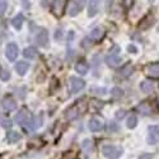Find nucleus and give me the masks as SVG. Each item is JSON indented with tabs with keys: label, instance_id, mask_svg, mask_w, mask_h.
<instances>
[{
	"label": "nucleus",
	"instance_id": "obj_18",
	"mask_svg": "<svg viewBox=\"0 0 159 159\" xmlns=\"http://www.w3.org/2000/svg\"><path fill=\"white\" fill-rule=\"evenodd\" d=\"M22 139V135L19 134V132H17V131H9L8 134H7V140H8V143H17L18 140H20Z\"/></svg>",
	"mask_w": 159,
	"mask_h": 159
},
{
	"label": "nucleus",
	"instance_id": "obj_28",
	"mask_svg": "<svg viewBox=\"0 0 159 159\" xmlns=\"http://www.w3.org/2000/svg\"><path fill=\"white\" fill-rule=\"evenodd\" d=\"M9 78H10V71H9V70H5V69L0 70V79H2V80L7 82Z\"/></svg>",
	"mask_w": 159,
	"mask_h": 159
},
{
	"label": "nucleus",
	"instance_id": "obj_14",
	"mask_svg": "<svg viewBox=\"0 0 159 159\" xmlns=\"http://www.w3.org/2000/svg\"><path fill=\"white\" fill-rule=\"evenodd\" d=\"M28 68H30V65H28V62H25V61H18L16 64V70L20 76H23L25 73L28 71Z\"/></svg>",
	"mask_w": 159,
	"mask_h": 159
},
{
	"label": "nucleus",
	"instance_id": "obj_3",
	"mask_svg": "<svg viewBox=\"0 0 159 159\" xmlns=\"http://www.w3.org/2000/svg\"><path fill=\"white\" fill-rule=\"evenodd\" d=\"M120 51H121V48L118 47V46H113L110 50L107 57H106V61H107V65L108 66H111V68H115V66L120 65V62H121Z\"/></svg>",
	"mask_w": 159,
	"mask_h": 159
},
{
	"label": "nucleus",
	"instance_id": "obj_26",
	"mask_svg": "<svg viewBox=\"0 0 159 159\" xmlns=\"http://www.w3.org/2000/svg\"><path fill=\"white\" fill-rule=\"evenodd\" d=\"M111 94H112V97H115V98H120V97H122L124 96V92H122V89L121 88H113L112 90H111Z\"/></svg>",
	"mask_w": 159,
	"mask_h": 159
},
{
	"label": "nucleus",
	"instance_id": "obj_16",
	"mask_svg": "<svg viewBox=\"0 0 159 159\" xmlns=\"http://www.w3.org/2000/svg\"><path fill=\"white\" fill-rule=\"evenodd\" d=\"M64 0H54V5H52V10L56 16H61V13L64 10Z\"/></svg>",
	"mask_w": 159,
	"mask_h": 159
},
{
	"label": "nucleus",
	"instance_id": "obj_11",
	"mask_svg": "<svg viewBox=\"0 0 159 159\" xmlns=\"http://www.w3.org/2000/svg\"><path fill=\"white\" fill-rule=\"evenodd\" d=\"M140 89L144 93H153L155 90V83L153 80H144L140 84Z\"/></svg>",
	"mask_w": 159,
	"mask_h": 159
},
{
	"label": "nucleus",
	"instance_id": "obj_20",
	"mask_svg": "<svg viewBox=\"0 0 159 159\" xmlns=\"http://www.w3.org/2000/svg\"><path fill=\"white\" fill-rule=\"evenodd\" d=\"M23 56L25 59H30V60L34 59L37 56V51H36L34 47H27V48H24V51H23Z\"/></svg>",
	"mask_w": 159,
	"mask_h": 159
},
{
	"label": "nucleus",
	"instance_id": "obj_8",
	"mask_svg": "<svg viewBox=\"0 0 159 159\" xmlns=\"http://www.w3.org/2000/svg\"><path fill=\"white\" fill-rule=\"evenodd\" d=\"M88 127H89L90 131L98 132V131H101V130L103 129V122H102V120H99V118L93 117V118H90V120H89Z\"/></svg>",
	"mask_w": 159,
	"mask_h": 159
},
{
	"label": "nucleus",
	"instance_id": "obj_34",
	"mask_svg": "<svg viewBox=\"0 0 159 159\" xmlns=\"http://www.w3.org/2000/svg\"><path fill=\"white\" fill-rule=\"evenodd\" d=\"M3 126H4V127H10V126H11V121H10V120H8V121L5 120L4 124H3Z\"/></svg>",
	"mask_w": 159,
	"mask_h": 159
},
{
	"label": "nucleus",
	"instance_id": "obj_23",
	"mask_svg": "<svg viewBox=\"0 0 159 159\" xmlns=\"http://www.w3.org/2000/svg\"><path fill=\"white\" fill-rule=\"evenodd\" d=\"M83 149L87 152V153H92L93 152V149H94V145H93V141L92 140H89V139H85L84 141H83Z\"/></svg>",
	"mask_w": 159,
	"mask_h": 159
},
{
	"label": "nucleus",
	"instance_id": "obj_31",
	"mask_svg": "<svg viewBox=\"0 0 159 159\" xmlns=\"http://www.w3.org/2000/svg\"><path fill=\"white\" fill-rule=\"evenodd\" d=\"M139 159H153V154H149V153H144L139 157Z\"/></svg>",
	"mask_w": 159,
	"mask_h": 159
},
{
	"label": "nucleus",
	"instance_id": "obj_7",
	"mask_svg": "<svg viewBox=\"0 0 159 159\" xmlns=\"http://www.w3.org/2000/svg\"><path fill=\"white\" fill-rule=\"evenodd\" d=\"M47 42H48V32L45 28L39 30L38 33L36 34V43L42 47V46H46Z\"/></svg>",
	"mask_w": 159,
	"mask_h": 159
},
{
	"label": "nucleus",
	"instance_id": "obj_4",
	"mask_svg": "<svg viewBox=\"0 0 159 159\" xmlns=\"http://www.w3.org/2000/svg\"><path fill=\"white\" fill-rule=\"evenodd\" d=\"M148 143L157 144L159 143V125H153L148 127Z\"/></svg>",
	"mask_w": 159,
	"mask_h": 159
},
{
	"label": "nucleus",
	"instance_id": "obj_15",
	"mask_svg": "<svg viewBox=\"0 0 159 159\" xmlns=\"http://www.w3.org/2000/svg\"><path fill=\"white\" fill-rule=\"evenodd\" d=\"M147 73L150 76H159V62H153L147 66Z\"/></svg>",
	"mask_w": 159,
	"mask_h": 159
},
{
	"label": "nucleus",
	"instance_id": "obj_30",
	"mask_svg": "<svg viewBox=\"0 0 159 159\" xmlns=\"http://www.w3.org/2000/svg\"><path fill=\"white\" fill-rule=\"evenodd\" d=\"M107 130H108V132H115V131L117 130L116 124H115V122H110L108 126H107Z\"/></svg>",
	"mask_w": 159,
	"mask_h": 159
},
{
	"label": "nucleus",
	"instance_id": "obj_37",
	"mask_svg": "<svg viewBox=\"0 0 159 159\" xmlns=\"http://www.w3.org/2000/svg\"><path fill=\"white\" fill-rule=\"evenodd\" d=\"M149 2H154V0H149Z\"/></svg>",
	"mask_w": 159,
	"mask_h": 159
},
{
	"label": "nucleus",
	"instance_id": "obj_27",
	"mask_svg": "<svg viewBox=\"0 0 159 159\" xmlns=\"http://www.w3.org/2000/svg\"><path fill=\"white\" fill-rule=\"evenodd\" d=\"M7 8H8V0H0V17L4 16Z\"/></svg>",
	"mask_w": 159,
	"mask_h": 159
},
{
	"label": "nucleus",
	"instance_id": "obj_36",
	"mask_svg": "<svg viewBox=\"0 0 159 159\" xmlns=\"http://www.w3.org/2000/svg\"><path fill=\"white\" fill-rule=\"evenodd\" d=\"M22 2H23V3H25V2H27V0H22Z\"/></svg>",
	"mask_w": 159,
	"mask_h": 159
},
{
	"label": "nucleus",
	"instance_id": "obj_24",
	"mask_svg": "<svg viewBox=\"0 0 159 159\" xmlns=\"http://www.w3.org/2000/svg\"><path fill=\"white\" fill-rule=\"evenodd\" d=\"M136 125H138V117H136L135 115H131V116L127 118L126 126H127L129 129H134V127H136Z\"/></svg>",
	"mask_w": 159,
	"mask_h": 159
},
{
	"label": "nucleus",
	"instance_id": "obj_5",
	"mask_svg": "<svg viewBox=\"0 0 159 159\" xmlns=\"http://www.w3.org/2000/svg\"><path fill=\"white\" fill-rule=\"evenodd\" d=\"M18 46L16 43H8L7 48H5V56L9 61H16L18 57Z\"/></svg>",
	"mask_w": 159,
	"mask_h": 159
},
{
	"label": "nucleus",
	"instance_id": "obj_9",
	"mask_svg": "<svg viewBox=\"0 0 159 159\" xmlns=\"http://www.w3.org/2000/svg\"><path fill=\"white\" fill-rule=\"evenodd\" d=\"M99 3L101 0H89V5H88V17H94L97 13H98V9H99Z\"/></svg>",
	"mask_w": 159,
	"mask_h": 159
},
{
	"label": "nucleus",
	"instance_id": "obj_33",
	"mask_svg": "<svg viewBox=\"0 0 159 159\" xmlns=\"http://www.w3.org/2000/svg\"><path fill=\"white\" fill-rule=\"evenodd\" d=\"M75 3H76V4L79 5V8H80V9H82V8L84 7V4H85V0H76V2H75Z\"/></svg>",
	"mask_w": 159,
	"mask_h": 159
},
{
	"label": "nucleus",
	"instance_id": "obj_1",
	"mask_svg": "<svg viewBox=\"0 0 159 159\" xmlns=\"http://www.w3.org/2000/svg\"><path fill=\"white\" fill-rule=\"evenodd\" d=\"M16 121L17 124L24 126L25 129H28V130H33L34 129V124H33V117L32 115L30 113V111H27L25 108H22L18 115L16 116Z\"/></svg>",
	"mask_w": 159,
	"mask_h": 159
},
{
	"label": "nucleus",
	"instance_id": "obj_10",
	"mask_svg": "<svg viewBox=\"0 0 159 159\" xmlns=\"http://www.w3.org/2000/svg\"><path fill=\"white\" fill-rule=\"evenodd\" d=\"M3 108L8 112H11V111H14L17 108V103L11 97H5L3 99Z\"/></svg>",
	"mask_w": 159,
	"mask_h": 159
},
{
	"label": "nucleus",
	"instance_id": "obj_22",
	"mask_svg": "<svg viewBox=\"0 0 159 159\" xmlns=\"http://www.w3.org/2000/svg\"><path fill=\"white\" fill-rule=\"evenodd\" d=\"M79 11H80V8H79V5H78L75 2H71V3L69 4V16L75 17Z\"/></svg>",
	"mask_w": 159,
	"mask_h": 159
},
{
	"label": "nucleus",
	"instance_id": "obj_32",
	"mask_svg": "<svg viewBox=\"0 0 159 159\" xmlns=\"http://www.w3.org/2000/svg\"><path fill=\"white\" fill-rule=\"evenodd\" d=\"M127 50H129V52H131V54H136V52H138V48L134 45H129Z\"/></svg>",
	"mask_w": 159,
	"mask_h": 159
},
{
	"label": "nucleus",
	"instance_id": "obj_21",
	"mask_svg": "<svg viewBox=\"0 0 159 159\" xmlns=\"http://www.w3.org/2000/svg\"><path fill=\"white\" fill-rule=\"evenodd\" d=\"M132 71H134V66L130 65V64H127V65L124 66V68H121L120 75H121V76H129V75L132 74Z\"/></svg>",
	"mask_w": 159,
	"mask_h": 159
},
{
	"label": "nucleus",
	"instance_id": "obj_25",
	"mask_svg": "<svg viewBox=\"0 0 159 159\" xmlns=\"http://www.w3.org/2000/svg\"><path fill=\"white\" fill-rule=\"evenodd\" d=\"M78 115H79V111H78V110H75V106H73L71 108H69L68 111H66V117L70 118V120L75 118Z\"/></svg>",
	"mask_w": 159,
	"mask_h": 159
},
{
	"label": "nucleus",
	"instance_id": "obj_6",
	"mask_svg": "<svg viewBox=\"0 0 159 159\" xmlns=\"http://www.w3.org/2000/svg\"><path fill=\"white\" fill-rule=\"evenodd\" d=\"M70 84H71V92L73 93H78V92H80L85 87V82L83 80V79L76 78V76L70 78Z\"/></svg>",
	"mask_w": 159,
	"mask_h": 159
},
{
	"label": "nucleus",
	"instance_id": "obj_12",
	"mask_svg": "<svg viewBox=\"0 0 159 159\" xmlns=\"http://www.w3.org/2000/svg\"><path fill=\"white\" fill-rule=\"evenodd\" d=\"M104 33H106L104 28H102V27H97V28H94L93 31L90 32L89 37L93 39V41H101V39L104 37Z\"/></svg>",
	"mask_w": 159,
	"mask_h": 159
},
{
	"label": "nucleus",
	"instance_id": "obj_2",
	"mask_svg": "<svg viewBox=\"0 0 159 159\" xmlns=\"http://www.w3.org/2000/svg\"><path fill=\"white\" fill-rule=\"evenodd\" d=\"M102 153L107 159H118L122 154V148L112 144H106L102 147Z\"/></svg>",
	"mask_w": 159,
	"mask_h": 159
},
{
	"label": "nucleus",
	"instance_id": "obj_19",
	"mask_svg": "<svg viewBox=\"0 0 159 159\" xmlns=\"http://www.w3.org/2000/svg\"><path fill=\"white\" fill-rule=\"evenodd\" d=\"M138 110H139L140 113H143L144 116H148V115L152 113V107L149 106L148 102H143V103H140V104L138 106Z\"/></svg>",
	"mask_w": 159,
	"mask_h": 159
},
{
	"label": "nucleus",
	"instance_id": "obj_29",
	"mask_svg": "<svg viewBox=\"0 0 159 159\" xmlns=\"http://www.w3.org/2000/svg\"><path fill=\"white\" fill-rule=\"evenodd\" d=\"M125 110H118L116 113H115V116H116V118H117V120H122V118H124V116H125Z\"/></svg>",
	"mask_w": 159,
	"mask_h": 159
},
{
	"label": "nucleus",
	"instance_id": "obj_35",
	"mask_svg": "<svg viewBox=\"0 0 159 159\" xmlns=\"http://www.w3.org/2000/svg\"><path fill=\"white\" fill-rule=\"evenodd\" d=\"M55 37H56V39L61 37V30H57V32H56V34H55Z\"/></svg>",
	"mask_w": 159,
	"mask_h": 159
},
{
	"label": "nucleus",
	"instance_id": "obj_17",
	"mask_svg": "<svg viewBox=\"0 0 159 159\" xmlns=\"http://www.w3.org/2000/svg\"><path fill=\"white\" fill-rule=\"evenodd\" d=\"M23 22H24V17H23V14H19L18 16H16L14 18H13V20H11V24H13V27H14L16 30H20L22 28V25H23Z\"/></svg>",
	"mask_w": 159,
	"mask_h": 159
},
{
	"label": "nucleus",
	"instance_id": "obj_13",
	"mask_svg": "<svg viewBox=\"0 0 159 159\" xmlns=\"http://www.w3.org/2000/svg\"><path fill=\"white\" fill-rule=\"evenodd\" d=\"M75 70L80 74V75H85L87 73H88V70H89V65L87 64V61H84V60H80V61H78L76 64H75Z\"/></svg>",
	"mask_w": 159,
	"mask_h": 159
}]
</instances>
